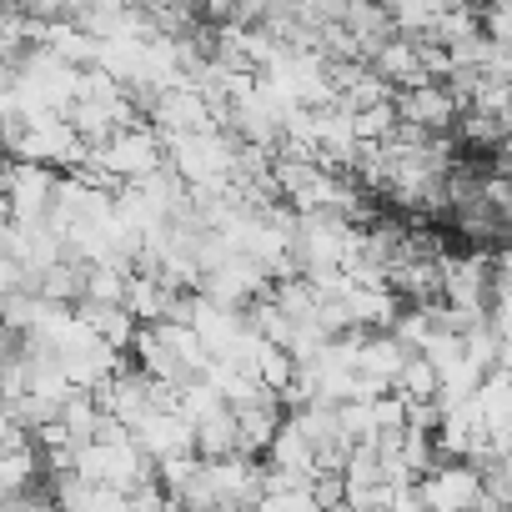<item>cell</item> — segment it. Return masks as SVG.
<instances>
[{
    "instance_id": "cell-1",
    "label": "cell",
    "mask_w": 512,
    "mask_h": 512,
    "mask_svg": "<svg viewBox=\"0 0 512 512\" xmlns=\"http://www.w3.org/2000/svg\"><path fill=\"white\" fill-rule=\"evenodd\" d=\"M367 231H357L342 211H297V272L302 277H332V272H352V262L362 256Z\"/></svg>"
},
{
    "instance_id": "cell-2",
    "label": "cell",
    "mask_w": 512,
    "mask_h": 512,
    "mask_svg": "<svg viewBox=\"0 0 512 512\" xmlns=\"http://www.w3.org/2000/svg\"><path fill=\"white\" fill-rule=\"evenodd\" d=\"M241 141H231L226 126H201V131H171L166 136V161L191 191H231Z\"/></svg>"
},
{
    "instance_id": "cell-3",
    "label": "cell",
    "mask_w": 512,
    "mask_h": 512,
    "mask_svg": "<svg viewBox=\"0 0 512 512\" xmlns=\"http://www.w3.org/2000/svg\"><path fill=\"white\" fill-rule=\"evenodd\" d=\"M161 166H171L166 161V131H151V126H136V121L91 151V171L106 176V181H121V186L146 181Z\"/></svg>"
},
{
    "instance_id": "cell-4",
    "label": "cell",
    "mask_w": 512,
    "mask_h": 512,
    "mask_svg": "<svg viewBox=\"0 0 512 512\" xmlns=\"http://www.w3.org/2000/svg\"><path fill=\"white\" fill-rule=\"evenodd\" d=\"M51 352L61 357V367H66V377L76 382V387H86V392H101L126 362H121V347H111L81 312L66 322V332L51 342Z\"/></svg>"
},
{
    "instance_id": "cell-5",
    "label": "cell",
    "mask_w": 512,
    "mask_h": 512,
    "mask_svg": "<svg viewBox=\"0 0 512 512\" xmlns=\"http://www.w3.org/2000/svg\"><path fill=\"white\" fill-rule=\"evenodd\" d=\"M417 487L432 502V512H497L477 462H437Z\"/></svg>"
},
{
    "instance_id": "cell-6",
    "label": "cell",
    "mask_w": 512,
    "mask_h": 512,
    "mask_svg": "<svg viewBox=\"0 0 512 512\" xmlns=\"http://www.w3.org/2000/svg\"><path fill=\"white\" fill-rule=\"evenodd\" d=\"M56 191H61L56 166H41V161H11V176H6V206H11V221H21V226H41V221H51V211H56Z\"/></svg>"
},
{
    "instance_id": "cell-7",
    "label": "cell",
    "mask_w": 512,
    "mask_h": 512,
    "mask_svg": "<svg viewBox=\"0 0 512 512\" xmlns=\"http://www.w3.org/2000/svg\"><path fill=\"white\" fill-rule=\"evenodd\" d=\"M131 432H136V442L146 447L151 462H166V457H186V452H196V422L176 407V397L156 402Z\"/></svg>"
},
{
    "instance_id": "cell-8",
    "label": "cell",
    "mask_w": 512,
    "mask_h": 512,
    "mask_svg": "<svg viewBox=\"0 0 512 512\" xmlns=\"http://www.w3.org/2000/svg\"><path fill=\"white\" fill-rule=\"evenodd\" d=\"M442 297H447L452 312L487 317V302H492V267H487V256H447Z\"/></svg>"
},
{
    "instance_id": "cell-9",
    "label": "cell",
    "mask_w": 512,
    "mask_h": 512,
    "mask_svg": "<svg viewBox=\"0 0 512 512\" xmlns=\"http://www.w3.org/2000/svg\"><path fill=\"white\" fill-rule=\"evenodd\" d=\"M457 106H462V101L447 91V81H422V86L397 91V116H402V126H412V131H422V136L447 131V126L457 121Z\"/></svg>"
},
{
    "instance_id": "cell-10",
    "label": "cell",
    "mask_w": 512,
    "mask_h": 512,
    "mask_svg": "<svg viewBox=\"0 0 512 512\" xmlns=\"http://www.w3.org/2000/svg\"><path fill=\"white\" fill-rule=\"evenodd\" d=\"M372 66H377V76H382L392 91H407V86L432 81V76H427V56H422V41H417V36H392V41L372 56Z\"/></svg>"
},
{
    "instance_id": "cell-11",
    "label": "cell",
    "mask_w": 512,
    "mask_h": 512,
    "mask_svg": "<svg viewBox=\"0 0 512 512\" xmlns=\"http://www.w3.org/2000/svg\"><path fill=\"white\" fill-rule=\"evenodd\" d=\"M236 412V422H241V452H267L272 442H277V432H282V392H267V397H256V402H246V407H231Z\"/></svg>"
},
{
    "instance_id": "cell-12",
    "label": "cell",
    "mask_w": 512,
    "mask_h": 512,
    "mask_svg": "<svg viewBox=\"0 0 512 512\" xmlns=\"http://www.w3.org/2000/svg\"><path fill=\"white\" fill-rule=\"evenodd\" d=\"M267 457H272V467L277 472H292V477H317L322 467H317V447H312V437L287 417L282 422V432H277V442L267 447Z\"/></svg>"
},
{
    "instance_id": "cell-13",
    "label": "cell",
    "mask_w": 512,
    "mask_h": 512,
    "mask_svg": "<svg viewBox=\"0 0 512 512\" xmlns=\"http://www.w3.org/2000/svg\"><path fill=\"white\" fill-rule=\"evenodd\" d=\"M76 312H81L111 347H136V337H141V322H136V312H131L126 302H76Z\"/></svg>"
},
{
    "instance_id": "cell-14",
    "label": "cell",
    "mask_w": 512,
    "mask_h": 512,
    "mask_svg": "<svg viewBox=\"0 0 512 512\" xmlns=\"http://www.w3.org/2000/svg\"><path fill=\"white\" fill-rule=\"evenodd\" d=\"M196 452H201L206 462L236 457V452H241V422H236L231 407L216 412V417H206V422H196Z\"/></svg>"
},
{
    "instance_id": "cell-15",
    "label": "cell",
    "mask_w": 512,
    "mask_h": 512,
    "mask_svg": "<svg viewBox=\"0 0 512 512\" xmlns=\"http://www.w3.org/2000/svg\"><path fill=\"white\" fill-rule=\"evenodd\" d=\"M297 367H302V362H297L282 342H272V337H262V347H256V362H251V372L262 377L272 392H287L292 377H297Z\"/></svg>"
},
{
    "instance_id": "cell-16",
    "label": "cell",
    "mask_w": 512,
    "mask_h": 512,
    "mask_svg": "<svg viewBox=\"0 0 512 512\" xmlns=\"http://www.w3.org/2000/svg\"><path fill=\"white\" fill-rule=\"evenodd\" d=\"M437 367L422 357V352H412L407 357V367H402V382H397V392L407 397V402H437Z\"/></svg>"
},
{
    "instance_id": "cell-17",
    "label": "cell",
    "mask_w": 512,
    "mask_h": 512,
    "mask_svg": "<svg viewBox=\"0 0 512 512\" xmlns=\"http://www.w3.org/2000/svg\"><path fill=\"white\" fill-rule=\"evenodd\" d=\"M342 437L352 447L377 442V407L372 402H342Z\"/></svg>"
},
{
    "instance_id": "cell-18",
    "label": "cell",
    "mask_w": 512,
    "mask_h": 512,
    "mask_svg": "<svg viewBox=\"0 0 512 512\" xmlns=\"http://www.w3.org/2000/svg\"><path fill=\"white\" fill-rule=\"evenodd\" d=\"M507 131H512V121L487 116V111H467V121H462V136H467L472 146H502Z\"/></svg>"
},
{
    "instance_id": "cell-19",
    "label": "cell",
    "mask_w": 512,
    "mask_h": 512,
    "mask_svg": "<svg viewBox=\"0 0 512 512\" xmlns=\"http://www.w3.org/2000/svg\"><path fill=\"white\" fill-rule=\"evenodd\" d=\"M482 31L497 36V41H512V0H487L482 11Z\"/></svg>"
},
{
    "instance_id": "cell-20",
    "label": "cell",
    "mask_w": 512,
    "mask_h": 512,
    "mask_svg": "<svg viewBox=\"0 0 512 512\" xmlns=\"http://www.w3.org/2000/svg\"><path fill=\"white\" fill-rule=\"evenodd\" d=\"M492 307H512V251L492 262Z\"/></svg>"
},
{
    "instance_id": "cell-21",
    "label": "cell",
    "mask_w": 512,
    "mask_h": 512,
    "mask_svg": "<svg viewBox=\"0 0 512 512\" xmlns=\"http://www.w3.org/2000/svg\"><path fill=\"white\" fill-rule=\"evenodd\" d=\"M392 512H432V502L422 497V487H402L397 502H392Z\"/></svg>"
},
{
    "instance_id": "cell-22",
    "label": "cell",
    "mask_w": 512,
    "mask_h": 512,
    "mask_svg": "<svg viewBox=\"0 0 512 512\" xmlns=\"http://www.w3.org/2000/svg\"><path fill=\"white\" fill-rule=\"evenodd\" d=\"M492 457H512V417L492 427ZM492 457H487V462H492Z\"/></svg>"
},
{
    "instance_id": "cell-23",
    "label": "cell",
    "mask_w": 512,
    "mask_h": 512,
    "mask_svg": "<svg viewBox=\"0 0 512 512\" xmlns=\"http://www.w3.org/2000/svg\"><path fill=\"white\" fill-rule=\"evenodd\" d=\"M256 6H267V11H272V6H287V0H256Z\"/></svg>"
},
{
    "instance_id": "cell-24",
    "label": "cell",
    "mask_w": 512,
    "mask_h": 512,
    "mask_svg": "<svg viewBox=\"0 0 512 512\" xmlns=\"http://www.w3.org/2000/svg\"><path fill=\"white\" fill-rule=\"evenodd\" d=\"M502 236H507V246H512V216H507V226H502Z\"/></svg>"
},
{
    "instance_id": "cell-25",
    "label": "cell",
    "mask_w": 512,
    "mask_h": 512,
    "mask_svg": "<svg viewBox=\"0 0 512 512\" xmlns=\"http://www.w3.org/2000/svg\"><path fill=\"white\" fill-rule=\"evenodd\" d=\"M251 512H262V507H251Z\"/></svg>"
}]
</instances>
